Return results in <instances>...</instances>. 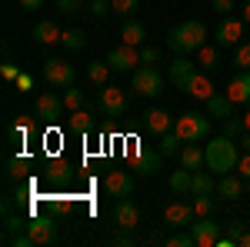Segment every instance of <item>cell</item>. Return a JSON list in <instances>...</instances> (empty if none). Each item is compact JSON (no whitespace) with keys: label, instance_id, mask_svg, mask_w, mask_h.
Masks as SVG:
<instances>
[{"label":"cell","instance_id":"obj_1","mask_svg":"<svg viewBox=\"0 0 250 247\" xmlns=\"http://www.w3.org/2000/svg\"><path fill=\"white\" fill-rule=\"evenodd\" d=\"M240 144L227 137V134H220V137H213L207 140V171H213L217 177H224V174L237 171V160H240Z\"/></svg>","mask_w":250,"mask_h":247},{"label":"cell","instance_id":"obj_2","mask_svg":"<svg viewBox=\"0 0 250 247\" xmlns=\"http://www.w3.org/2000/svg\"><path fill=\"white\" fill-rule=\"evenodd\" d=\"M204 44H207V27L200 20H180L167 34V47H170L173 54H193Z\"/></svg>","mask_w":250,"mask_h":247},{"label":"cell","instance_id":"obj_3","mask_svg":"<svg viewBox=\"0 0 250 247\" xmlns=\"http://www.w3.org/2000/svg\"><path fill=\"white\" fill-rule=\"evenodd\" d=\"M173 131L180 134L184 144H200L210 137V114L207 111H184L173 120Z\"/></svg>","mask_w":250,"mask_h":247},{"label":"cell","instance_id":"obj_4","mask_svg":"<svg viewBox=\"0 0 250 247\" xmlns=\"http://www.w3.org/2000/svg\"><path fill=\"white\" fill-rule=\"evenodd\" d=\"M97 107H100V114L117 120V117L127 114V90L124 87H117V84H104L100 90H97Z\"/></svg>","mask_w":250,"mask_h":247},{"label":"cell","instance_id":"obj_5","mask_svg":"<svg viewBox=\"0 0 250 247\" xmlns=\"http://www.w3.org/2000/svg\"><path fill=\"white\" fill-rule=\"evenodd\" d=\"M130 87H134V94H140V97H160L164 94V74L157 70L154 64H140L134 70Z\"/></svg>","mask_w":250,"mask_h":247},{"label":"cell","instance_id":"obj_6","mask_svg":"<svg viewBox=\"0 0 250 247\" xmlns=\"http://www.w3.org/2000/svg\"><path fill=\"white\" fill-rule=\"evenodd\" d=\"M43 80L50 87H57V90H67V87L77 84V70H74V64H67L63 57H47V64H43Z\"/></svg>","mask_w":250,"mask_h":247},{"label":"cell","instance_id":"obj_7","mask_svg":"<svg viewBox=\"0 0 250 247\" xmlns=\"http://www.w3.org/2000/svg\"><path fill=\"white\" fill-rule=\"evenodd\" d=\"M104 60L110 64V70H114V74H127V70L134 74L137 67L144 64V60H140V47H130V44H120V47H114V50H110Z\"/></svg>","mask_w":250,"mask_h":247},{"label":"cell","instance_id":"obj_8","mask_svg":"<svg viewBox=\"0 0 250 247\" xmlns=\"http://www.w3.org/2000/svg\"><path fill=\"white\" fill-rule=\"evenodd\" d=\"M200 67H197V60H190L187 54H177L170 60V67H167V77H170V84L177 90H187V84H190V77L197 74Z\"/></svg>","mask_w":250,"mask_h":247},{"label":"cell","instance_id":"obj_9","mask_svg":"<svg viewBox=\"0 0 250 247\" xmlns=\"http://www.w3.org/2000/svg\"><path fill=\"white\" fill-rule=\"evenodd\" d=\"M220 230H224V224H217L210 214L207 217H197L190 224V234H193V244L197 247H213L217 237H220Z\"/></svg>","mask_w":250,"mask_h":247},{"label":"cell","instance_id":"obj_10","mask_svg":"<svg viewBox=\"0 0 250 247\" xmlns=\"http://www.w3.org/2000/svg\"><path fill=\"white\" fill-rule=\"evenodd\" d=\"M217 37V47H237L244 40V17H224L213 30Z\"/></svg>","mask_w":250,"mask_h":247},{"label":"cell","instance_id":"obj_11","mask_svg":"<svg viewBox=\"0 0 250 247\" xmlns=\"http://www.w3.org/2000/svg\"><path fill=\"white\" fill-rule=\"evenodd\" d=\"M193 217H197L193 204H184V201H173L164 207V224H170V227H190Z\"/></svg>","mask_w":250,"mask_h":247},{"label":"cell","instance_id":"obj_12","mask_svg":"<svg viewBox=\"0 0 250 247\" xmlns=\"http://www.w3.org/2000/svg\"><path fill=\"white\" fill-rule=\"evenodd\" d=\"M114 221L120 230H134L140 224V207H137L130 197H117V207H114Z\"/></svg>","mask_w":250,"mask_h":247},{"label":"cell","instance_id":"obj_13","mask_svg":"<svg viewBox=\"0 0 250 247\" xmlns=\"http://www.w3.org/2000/svg\"><path fill=\"white\" fill-rule=\"evenodd\" d=\"M27 234L34 237V247L50 244V241H57V224H54L50 217H30V221H27Z\"/></svg>","mask_w":250,"mask_h":247},{"label":"cell","instance_id":"obj_14","mask_svg":"<svg viewBox=\"0 0 250 247\" xmlns=\"http://www.w3.org/2000/svg\"><path fill=\"white\" fill-rule=\"evenodd\" d=\"M104 190H107L110 197H130V194H134V177L127 171H110L104 177Z\"/></svg>","mask_w":250,"mask_h":247},{"label":"cell","instance_id":"obj_15","mask_svg":"<svg viewBox=\"0 0 250 247\" xmlns=\"http://www.w3.org/2000/svg\"><path fill=\"white\" fill-rule=\"evenodd\" d=\"M63 97L57 94H40L37 97V117L40 120H47V124H54V120H60V114H63Z\"/></svg>","mask_w":250,"mask_h":247},{"label":"cell","instance_id":"obj_16","mask_svg":"<svg viewBox=\"0 0 250 247\" xmlns=\"http://www.w3.org/2000/svg\"><path fill=\"white\" fill-rule=\"evenodd\" d=\"M173 120H177V117H170V111H164V107H150V111L144 114V127L160 137V134L173 131Z\"/></svg>","mask_w":250,"mask_h":247},{"label":"cell","instance_id":"obj_17","mask_svg":"<svg viewBox=\"0 0 250 247\" xmlns=\"http://www.w3.org/2000/svg\"><path fill=\"white\" fill-rule=\"evenodd\" d=\"M217 194L227 197V201H237V197L247 194V184H244V177L237 171H230V174H224V177H217Z\"/></svg>","mask_w":250,"mask_h":247},{"label":"cell","instance_id":"obj_18","mask_svg":"<svg viewBox=\"0 0 250 247\" xmlns=\"http://www.w3.org/2000/svg\"><path fill=\"white\" fill-rule=\"evenodd\" d=\"M224 94L230 97L233 104H250V70H240V74H233Z\"/></svg>","mask_w":250,"mask_h":247},{"label":"cell","instance_id":"obj_19","mask_svg":"<svg viewBox=\"0 0 250 247\" xmlns=\"http://www.w3.org/2000/svg\"><path fill=\"white\" fill-rule=\"evenodd\" d=\"M177 160H180V167H187V171H200V167H207V151H204L200 144H184L180 154H177Z\"/></svg>","mask_w":250,"mask_h":247},{"label":"cell","instance_id":"obj_20","mask_svg":"<svg viewBox=\"0 0 250 247\" xmlns=\"http://www.w3.org/2000/svg\"><path fill=\"white\" fill-rule=\"evenodd\" d=\"M160 167H164V154H160V147H157V151H144L140 157H137V164H134V171L140 174V177H157Z\"/></svg>","mask_w":250,"mask_h":247},{"label":"cell","instance_id":"obj_21","mask_svg":"<svg viewBox=\"0 0 250 247\" xmlns=\"http://www.w3.org/2000/svg\"><path fill=\"white\" fill-rule=\"evenodd\" d=\"M187 94L193 97V100H207V97H213L217 90H213L210 77H207V70H197V74L190 77V84H187Z\"/></svg>","mask_w":250,"mask_h":247},{"label":"cell","instance_id":"obj_22","mask_svg":"<svg viewBox=\"0 0 250 247\" xmlns=\"http://www.w3.org/2000/svg\"><path fill=\"white\" fill-rule=\"evenodd\" d=\"M204 104H207V114L217 117V120H227V117H233V107H237V104H233L227 94H213V97H207Z\"/></svg>","mask_w":250,"mask_h":247},{"label":"cell","instance_id":"obj_23","mask_svg":"<svg viewBox=\"0 0 250 247\" xmlns=\"http://www.w3.org/2000/svg\"><path fill=\"white\" fill-rule=\"evenodd\" d=\"M60 37H63V30H60L54 20H40L37 27H34V40H37V44H43V47L60 44Z\"/></svg>","mask_w":250,"mask_h":247},{"label":"cell","instance_id":"obj_24","mask_svg":"<svg viewBox=\"0 0 250 247\" xmlns=\"http://www.w3.org/2000/svg\"><path fill=\"white\" fill-rule=\"evenodd\" d=\"M144 37H147V30H144V23H140V20L127 17L124 23H120V40H124V44L140 47V44H144Z\"/></svg>","mask_w":250,"mask_h":247},{"label":"cell","instance_id":"obj_25","mask_svg":"<svg viewBox=\"0 0 250 247\" xmlns=\"http://www.w3.org/2000/svg\"><path fill=\"white\" fill-rule=\"evenodd\" d=\"M244 230H247V227H244V221H227L213 247H233V244L240 247V237H244Z\"/></svg>","mask_w":250,"mask_h":247},{"label":"cell","instance_id":"obj_26","mask_svg":"<svg viewBox=\"0 0 250 247\" xmlns=\"http://www.w3.org/2000/svg\"><path fill=\"white\" fill-rule=\"evenodd\" d=\"M213 177H217V174L204 171V167H200V171H193L190 194H193V197H200V194H213V190H217V180H213Z\"/></svg>","mask_w":250,"mask_h":247},{"label":"cell","instance_id":"obj_27","mask_svg":"<svg viewBox=\"0 0 250 247\" xmlns=\"http://www.w3.org/2000/svg\"><path fill=\"white\" fill-rule=\"evenodd\" d=\"M197 67L207 70V74L217 70V67H220V47H207V44H204V47L197 50Z\"/></svg>","mask_w":250,"mask_h":247},{"label":"cell","instance_id":"obj_28","mask_svg":"<svg viewBox=\"0 0 250 247\" xmlns=\"http://www.w3.org/2000/svg\"><path fill=\"white\" fill-rule=\"evenodd\" d=\"M110 74H114V70H110L107 60H90V64H87V77H90V84H97V87H104V84L110 80Z\"/></svg>","mask_w":250,"mask_h":247},{"label":"cell","instance_id":"obj_29","mask_svg":"<svg viewBox=\"0 0 250 247\" xmlns=\"http://www.w3.org/2000/svg\"><path fill=\"white\" fill-rule=\"evenodd\" d=\"M94 127V117L87 114L83 107L80 111H70V117H67V131H74V134H87Z\"/></svg>","mask_w":250,"mask_h":247},{"label":"cell","instance_id":"obj_30","mask_svg":"<svg viewBox=\"0 0 250 247\" xmlns=\"http://www.w3.org/2000/svg\"><path fill=\"white\" fill-rule=\"evenodd\" d=\"M190 184H193V171H187V167H177V171L170 174V190L173 194H190Z\"/></svg>","mask_w":250,"mask_h":247},{"label":"cell","instance_id":"obj_31","mask_svg":"<svg viewBox=\"0 0 250 247\" xmlns=\"http://www.w3.org/2000/svg\"><path fill=\"white\" fill-rule=\"evenodd\" d=\"M60 47H63V50H70V54H74V50H83V47H87V34L77 30V27H74V30H63Z\"/></svg>","mask_w":250,"mask_h":247},{"label":"cell","instance_id":"obj_32","mask_svg":"<svg viewBox=\"0 0 250 247\" xmlns=\"http://www.w3.org/2000/svg\"><path fill=\"white\" fill-rule=\"evenodd\" d=\"M180 134L177 131H167V134H160V154L164 157H173V154H180Z\"/></svg>","mask_w":250,"mask_h":247},{"label":"cell","instance_id":"obj_33","mask_svg":"<svg viewBox=\"0 0 250 247\" xmlns=\"http://www.w3.org/2000/svg\"><path fill=\"white\" fill-rule=\"evenodd\" d=\"M233 67L237 70H250V40H240L233 50Z\"/></svg>","mask_w":250,"mask_h":247},{"label":"cell","instance_id":"obj_34","mask_svg":"<svg viewBox=\"0 0 250 247\" xmlns=\"http://www.w3.org/2000/svg\"><path fill=\"white\" fill-rule=\"evenodd\" d=\"M110 7H114V14L117 17H134L137 10H140V0H110Z\"/></svg>","mask_w":250,"mask_h":247},{"label":"cell","instance_id":"obj_35","mask_svg":"<svg viewBox=\"0 0 250 247\" xmlns=\"http://www.w3.org/2000/svg\"><path fill=\"white\" fill-rule=\"evenodd\" d=\"M167 247H197V244H193L190 227H187V230L177 227V234H170V237H167Z\"/></svg>","mask_w":250,"mask_h":247},{"label":"cell","instance_id":"obj_36","mask_svg":"<svg viewBox=\"0 0 250 247\" xmlns=\"http://www.w3.org/2000/svg\"><path fill=\"white\" fill-rule=\"evenodd\" d=\"M7 134H10V144H23V140H27V134H30V120H14Z\"/></svg>","mask_w":250,"mask_h":247},{"label":"cell","instance_id":"obj_37","mask_svg":"<svg viewBox=\"0 0 250 247\" xmlns=\"http://www.w3.org/2000/svg\"><path fill=\"white\" fill-rule=\"evenodd\" d=\"M220 131L227 134V137H233V140H240V134L247 131V127H244V120H237V117H227V120H220Z\"/></svg>","mask_w":250,"mask_h":247},{"label":"cell","instance_id":"obj_38","mask_svg":"<svg viewBox=\"0 0 250 247\" xmlns=\"http://www.w3.org/2000/svg\"><path fill=\"white\" fill-rule=\"evenodd\" d=\"M87 14L94 20H100V17H107V14H114V7H110V0H90L87 3Z\"/></svg>","mask_w":250,"mask_h":247},{"label":"cell","instance_id":"obj_39","mask_svg":"<svg viewBox=\"0 0 250 247\" xmlns=\"http://www.w3.org/2000/svg\"><path fill=\"white\" fill-rule=\"evenodd\" d=\"M193 210H197V217H207V214H213V197H210V194L193 197Z\"/></svg>","mask_w":250,"mask_h":247},{"label":"cell","instance_id":"obj_40","mask_svg":"<svg viewBox=\"0 0 250 247\" xmlns=\"http://www.w3.org/2000/svg\"><path fill=\"white\" fill-rule=\"evenodd\" d=\"M63 104H67L70 111H80V107H83V94H80V90H77V84L63 90Z\"/></svg>","mask_w":250,"mask_h":247},{"label":"cell","instance_id":"obj_41","mask_svg":"<svg viewBox=\"0 0 250 247\" xmlns=\"http://www.w3.org/2000/svg\"><path fill=\"white\" fill-rule=\"evenodd\" d=\"M210 10L220 14V17H230L233 10H237V0H210Z\"/></svg>","mask_w":250,"mask_h":247},{"label":"cell","instance_id":"obj_42","mask_svg":"<svg viewBox=\"0 0 250 247\" xmlns=\"http://www.w3.org/2000/svg\"><path fill=\"white\" fill-rule=\"evenodd\" d=\"M47 177L50 180H67V164L63 160H50L47 164Z\"/></svg>","mask_w":250,"mask_h":247},{"label":"cell","instance_id":"obj_43","mask_svg":"<svg viewBox=\"0 0 250 247\" xmlns=\"http://www.w3.org/2000/svg\"><path fill=\"white\" fill-rule=\"evenodd\" d=\"M124 154H127V164L134 167V164H137V157L144 154V147H140V140H137V137H130V140H127V147H124Z\"/></svg>","mask_w":250,"mask_h":247},{"label":"cell","instance_id":"obj_44","mask_svg":"<svg viewBox=\"0 0 250 247\" xmlns=\"http://www.w3.org/2000/svg\"><path fill=\"white\" fill-rule=\"evenodd\" d=\"M83 3L87 0H57V10L60 14H77V10H83Z\"/></svg>","mask_w":250,"mask_h":247},{"label":"cell","instance_id":"obj_45","mask_svg":"<svg viewBox=\"0 0 250 247\" xmlns=\"http://www.w3.org/2000/svg\"><path fill=\"white\" fill-rule=\"evenodd\" d=\"M140 60H144V64H157V60H160V50H157V47H140Z\"/></svg>","mask_w":250,"mask_h":247},{"label":"cell","instance_id":"obj_46","mask_svg":"<svg viewBox=\"0 0 250 247\" xmlns=\"http://www.w3.org/2000/svg\"><path fill=\"white\" fill-rule=\"evenodd\" d=\"M237 174H240L244 180L250 177V151H247V154H240V160H237Z\"/></svg>","mask_w":250,"mask_h":247},{"label":"cell","instance_id":"obj_47","mask_svg":"<svg viewBox=\"0 0 250 247\" xmlns=\"http://www.w3.org/2000/svg\"><path fill=\"white\" fill-rule=\"evenodd\" d=\"M20 227H27V221H23V217H7V237H14Z\"/></svg>","mask_w":250,"mask_h":247},{"label":"cell","instance_id":"obj_48","mask_svg":"<svg viewBox=\"0 0 250 247\" xmlns=\"http://www.w3.org/2000/svg\"><path fill=\"white\" fill-rule=\"evenodd\" d=\"M14 84H17V90H20V94H23V90H30V87H34V77H30V74H23V70H20Z\"/></svg>","mask_w":250,"mask_h":247},{"label":"cell","instance_id":"obj_49","mask_svg":"<svg viewBox=\"0 0 250 247\" xmlns=\"http://www.w3.org/2000/svg\"><path fill=\"white\" fill-rule=\"evenodd\" d=\"M17 3H20V10L34 14V10H43V3H47V0H17Z\"/></svg>","mask_w":250,"mask_h":247},{"label":"cell","instance_id":"obj_50","mask_svg":"<svg viewBox=\"0 0 250 247\" xmlns=\"http://www.w3.org/2000/svg\"><path fill=\"white\" fill-rule=\"evenodd\" d=\"M27 174V160H10V177H23Z\"/></svg>","mask_w":250,"mask_h":247},{"label":"cell","instance_id":"obj_51","mask_svg":"<svg viewBox=\"0 0 250 247\" xmlns=\"http://www.w3.org/2000/svg\"><path fill=\"white\" fill-rule=\"evenodd\" d=\"M17 67H14V64H3V67H0V77H3V80H17Z\"/></svg>","mask_w":250,"mask_h":247},{"label":"cell","instance_id":"obj_52","mask_svg":"<svg viewBox=\"0 0 250 247\" xmlns=\"http://www.w3.org/2000/svg\"><path fill=\"white\" fill-rule=\"evenodd\" d=\"M237 144H240V151L247 154V151H250V131H244V134H240V140H237Z\"/></svg>","mask_w":250,"mask_h":247},{"label":"cell","instance_id":"obj_53","mask_svg":"<svg viewBox=\"0 0 250 247\" xmlns=\"http://www.w3.org/2000/svg\"><path fill=\"white\" fill-rule=\"evenodd\" d=\"M240 17H244V23H250V0H244V7H240Z\"/></svg>","mask_w":250,"mask_h":247},{"label":"cell","instance_id":"obj_54","mask_svg":"<svg viewBox=\"0 0 250 247\" xmlns=\"http://www.w3.org/2000/svg\"><path fill=\"white\" fill-rule=\"evenodd\" d=\"M240 247H250V230H244V237H240Z\"/></svg>","mask_w":250,"mask_h":247},{"label":"cell","instance_id":"obj_55","mask_svg":"<svg viewBox=\"0 0 250 247\" xmlns=\"http://www.w3.org/2000/svg\"><path fill=\"white\" fill-rule=\"evenodd\" d=\"M240 120H244V127H247V131H250V111H247V114H244V117H240Z\"/></svg>","mask_w":250,"mask_h":247},{"label":"cell","instance_id":"obj_56","mask_svg":"<svg viewBox=\"0 0 250 247\" xmlns=\"http://www.w3.org/2000/svg\"><path fill=\"white\" fill-rule=\"evenodd\" d=\"M87 3H90V0H87Z\"/></svg>","mask_w":250,"mask_h":247}]
</instances>
